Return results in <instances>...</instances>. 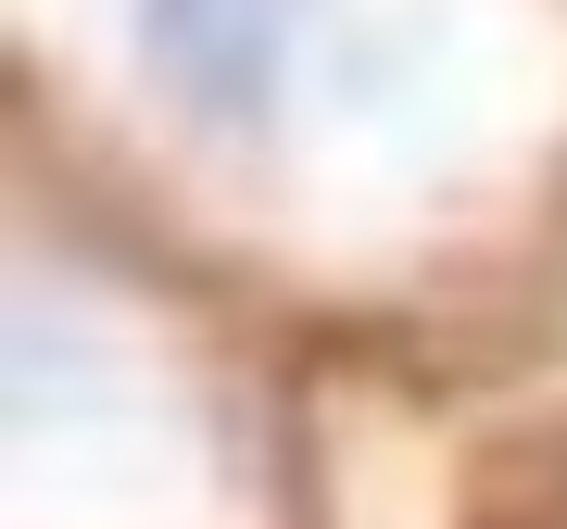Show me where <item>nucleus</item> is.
Here are the masks:
<instances>
[{"instance_id":"nucleus-1","label":"nucleus","mask_w":567,"mask_h":529,"mask_svg":"<svg viewBox=\"0 0 567 529\" xmlns=\"http://www.w3.org/2000/svg\"><path fill=\"white\" fill-rule=\"evenodd\" d=\"M114 39L140 102L189 152H227L240 177L303 164V139L379 102V0H114Z\"/></svg>"}]
</instances>
